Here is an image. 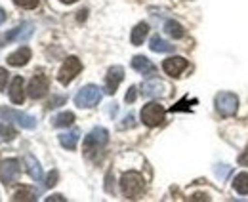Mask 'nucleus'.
<instances>
[{
    "label": "nucleus",
    "mask_w": 248,
    "mask_h": 202,
    "mask_svg": "<svg viewBox=\"0 0 248 202\" xmlns=\"http://www.w3.org/2000/svg\"><path fill=\"white\" fill-rule=\"evenodd\" d=\"M239 164H241V166H247L248 168V149L239 155Z\"/></svg>",
    "instance_id": "31"
},
{
    "label": "nucleus",
    "mask_w": 248,
    "mask_h": 202,
    "mask_svg": "<svg viewBox=\"0 0 248 202\" xmlns=\"http://www.w3.org/2000/svg\"><path fill=\"white\" fill-rule=\"evenodd\" d=\"M75 122V115L71 113V111H65V113H60V115H56L52 118V124L56 126V128H65V126H71Z\"/></svg>",
    "instance_id": "21"
},
{
    "label": "nucleus",
    "mask_w": 248,
    "mask_h": 202,
    "mask_svg": "<svg viewBox=\"0 0 248 202\" xmlns=\"http://www.w3.org/2000/svg\"><path fill=\"white\" fill-rule=\"evenodd\" d=\"M121 191L126 199H138L145 191L143 175L138 172H126L121 177Z\"/></svg>",
    "instance_id": "1"
},
{
    "label": "nucleus",
    "mask_w": 248,
    "mask_h": 202,
    "mask_svg": "<svg viewBox=\"0 0 248 202\" xmlns=\"http://www.w3.org/2000/svg\"><path fill=\"white\" fill-rule=\"evenodd\" d=\"M107 141H109V132L105 128H93L84 140V153L90 155L93 151H99L101 147L107 145Z\"/></svg>",
    "instance_id": "5"
},
{
    "label": "nucleus",
    "mask_w": 248,
    "mask_h": 202,
    "mask_svg": "<svg viewBox=\"0 0 248 202\" xmlns=\"http://www.w3.org/2000/svg\"><path fill=\"white\" fill-rule=\"evenodd\" d=\"M123 78H124V69L121 65H113V67L107 71V75H105V92H107L109 95H113V93L117 92L119 84L123 82Z\"/></svg>",
    "instance_id": "11"
},
{
    "label": "nucleus",
    "mask_w": 248,
    "mask_h": 202,
    "mask_svg": "<svg viewBox=\"0 0 248 202\" xmlns=\"http://www.w3.org/2000/svg\"><path fill=\"white\" fill-rule=\"evenodd\" d=\"M4 21H6V12H4L2 8H0V25H2Z\"/></svg>",
    "instance_id": "35"
},
{
    "label": "nucleus",
    "mask_w": 248,
    "mask_h": 202,
    "mask_svg": "<svg viewBox=\"0 0 248 202\" xmlns=\"http://www.w3.org/2000/svg\"><path fill=\"white\" fill-rule=\"evenodd\" d=\"M187 59L186 58H180V56H174V58H168L164 63H162V69H164V73L166 75H170V77H180L184 71L187 69Z\"/></svg>",
    "instance_id": "12"
},
{
    "label": "nucleus",
    "mask_w": 248,
    "mask_h": 202,
    "mask_svg": "<svg viewBox=\"0 0 248 202\" xmlns=\"http://www.w3.org/2000/svg\"><path fill=\"white\" fill-rule=\"evenodd\" d=\"M48 84H50V82H48V77L42 75V73H36L31 78V82H29V88H27L29 97H32V99L44 97L46 92H48Z\"/></svg>",
    "instance_id": "10"
},
{
    "label": "nucleus",
    "mask_w": 248,
    "mask_h": 202,
    "mask_svg": "<svg viewBox=\"0 0 248 202\" xmlns=\"http://www.w3.org/2000/svg\"><path fill=\"white\" fill-rule=\"evenodd\" d=\"M164 31L172 36V38H182L184 34H186V31H184V27L178 23V21H166V25H164Z\"/></svg>",
    "instance_id": "23"
},
{
    "label": "nucleus",
    "mask_w": 248,
    "mask_h": 202,
    "mask_svg": "<svg viewBox=\"0 0 248 202\" xmlns=\"http://www.w3.org/2000/svg\"><path fill=\"white\" fill-rule=\"evenodd\" d=\"M149 48L156 52V54H168V52H172L174 50V44H168L166 40H162L158 34L151 38V42H149Z\"/></svg>",
    "instance_id": "20"
},
{
    "label": "nucleus",
    "mask_w": 248,
    "mask_h": 202,
    "mask_svg": "<svg viewBox=\"0 0 248 202\" xmlns=\"http://www.w3.org/2000/svg\"><path fill=\"white\" fill-rule=\"evenodd\" d=\"M25 168H27V172H29V175H31L34 181H42V177H44L42 166H40V162H38L32 155H27V156H25Z\"/></svg>",
    "instance_id": "17"
},
{
    "label": "nucleus",
    "mask_w": 248,
    "mask_h": 202,
    "mask_svg": "<svg viewBox=\"0 0 248 202\" xmlns=\"http://www.w3.org/2000/svg\"><path fill=\"white\" fill-rule=\"evenodd\" d=\"M99 101H101V88H97L95 84L82 86L75 95V105L80 109H92Z\"/></svg>",
    "instance_id": "2"
},
{
    "label": "nucleus",
    "mask_w": 248,
    "mask_h": 202,
    "mask_svg": "<svg viewBox=\"0 0 248 202\" xmlns=\"http://www.w3.org/2000/svg\"><path fill=\"white\" fill-rule=\"evenodd\" d=\"M8 75H10V73H8L6 69L0 67V90H4V86H6V82H8Z\"/></svg>",
    "instance_id": "29"
},
{
    "label": "nucleus",
    "mask_w": 248,
    "mask_h": 202,
    "mask_svg": "<svg viewBox=\"0 0 248 202\" xmlns=\"http://www.w3.org/2000/svg\"><path fill=\"white\" fill-rule=\"evenodd\" d=\"M14 4L19 8H25V10H34L38 6V0H14Z\"/></svg>",
    "instance_id": "26"
},
{
    "label": "nucleus",
    "mask_w": 248,
    "mask_h": 202,
    "mask_svg": "<svg viewBox=\"0 0 248 202\" xmlns=\"http://www.w3.org/2000/svg\"><path fill=\"white\" fill-rule=\"evenodd\" d=\"M29 59H31V50H29L27 46H23V48L16 50L14 54H10L6 61H8V65H12V67H23V65L29 63Z\"/></svg>",
    "instance_id": "15"
},
{
    "label": "nucleus",
    "mask_w": 248,
    "mask_h": 202,
    "mask_svg": "<svg viewBox=\"0 0 248 202\" xmlns=\"http://www.w3.org/2000/svg\"><path fill=\"white\" fill-rule=\"evenodd\" d=\"M80 71H82L80 59L71 56V58H67L63 61L62 69H60V73H58V80L62 82L63 86H67V84H71V82L77 78V75H78Z\"/></svg>",
    "instance_id": "4"
},
{
    "label": "nucleus",
    "mask_w": 248,
    "mask_h": 202,
    "mask_svg": "<svg viewBox=\"0 0 248 202\" xmlns=\"http://www.w3.org/2000/svg\"><path fill=\"white\" fill-rule=\"evenodd\" d=\"M31 34H32V25L31 23H23V25L12 29L10 32H6V34L2 36V40H4V42H14V40L21 42V40H27Z\"/></svg>",
    "instance_id": "13"
},
{
    "label": "nucleus",
    "mask_w": 248,
    "mask_h": 202,
    "mask_svg": "<svg viewBox=\"0 0 248 202\" xmlns=\"http://www.w3.org/2000/svg\"><path fill=\"white\" fill-rule=\"evenodd\" d=\"M19 172H21V166L16 158H8L6 162L0 164V179L4 185H12L14 181H17Z\"/></svg>",
    "instance_id": "9"
},
{
    "label": "nucleus",
    "mask_w": 248,
    "mask_h": 202,
    "mask_svg": "<svg viewBox=\"0 0 248 202\" xmlns=\"http://www.w3.org/2000/svg\"><path fill=\"white\" fill-rule=\"evenodd\" d=\"M216 109L221 116H233L239 111V97L233 92H219L216 95Z\"/></svg>",
    "instance_id": "3"
},
{
    "label": "nucleus",
    "mask_w": 248,
    "mask_h": 202,
    "mask_svg": "<svg viewBox=\"0 0 248 202\" xmlns=\"http://www.w3.org/2000/svg\"><path fill=\"white\" fill-rule=\"evenodd\" d=\"M58 177H60L58 172H56V170H52V172L48 173V177H46V187H54V185L58 183Z\"/></svg>",
    "instance_id": "28"
},
{
    "label": "nucleus",
    "mask_w": 248,
    "mask_h": 202,
    "mask_svg": "<svg viewBox=\"0 0 248 202\" xmlns=\"http://www.w3.org/2000/svg\"><path fill=\"white\" fill-rule=\"evenodd\" d=\"M63 4H73V2H77V0H62Z\"/></svg>",
    "instance_id": "36"
},
{
    "label": "nucleus",
    "mask_w": 248,
    "mask_h": 202,
    "mask_svg": "<svg viewBox=\"0 0 248 202\" xmlns=\"http://www.w3.org/2000/svg\"><path fill=\"white\" fill-rule=\"evenodd\" d=\"M78 138H80V132L78 130H71V132H65V134H60V143L62 147L73 151L77 143H78Z\"/></svg>",
    "instance_id": "19"
},
{
    "label": "nucleus",
    "mask_w": 248,
    "mask_h": 202,
    "mask_svg": "<svg viewBox=\"0 0 248 202\" xmlns=\"http://www.w3.org/2000/svg\"><path fill=\"white\" fill-rule=\"evenodd\" d=\"M147 32H149V25L147 23H138L134 29H132V34H130V40L134 46H141L143 40L147 38Z\"/></svg>",
    "instance_id": "18"
},
{
    "label": "nucleus",
    "mask_w": 248,
    "mask_h": 202,
    "mask_svg": "<svg viewBox=\"0 0 248 202\" xmlns=\"http://www.w3.org/2000/svg\"><path fill=\"white\" fill-rule=\"evenodd\" d=\"M0 115L4 116L6 120L16 122L17 126H21V128H25V130H34V128H36V118L32 115H27V113H19V111L2 107V109H0Z\"/></svg>",
    "instance_id": "7"
},
{
    "label": "nucleus",
    "mask_w": 248,
    "mask_h": 202,
    "mask_svg": "<svg viewBox=\"0 0 248 202\" xmlns=\"http://www.w3.org/2000/svg\"><path fill=\"white\" fill-rule=\"evenodd\" d=\"M14 201H36V193L29 187H21L19 191H16Z\"/></svg>",
    "instance_id": "24"
},
{
    "label": "nucleus",
    "mask_w": 248,
    "mask_h": 202,
    "mask_svg": "<svg viewBox=\"0 0 248 202\" xmlns=\"http://www.w3.org/2000/svg\"><path fill=\"white\" fill-rule=\"evenodd\" d=\"M10 99L12 103L16 105H21L23 99H25V88H23V78L21 77H16L10 84Z\"/></svg>",
    "instance_id": "14"
},
{
    "label": "nucleus",
    "mask_w": 248,
    "mask_h": 202,
    "mask_svg": "<svg viewBox=\"0 0 248 202\" xmlns=\"http://www.w3.org/2000/svg\"><path fill=\"white\" fill-rule=\"evenodd\" d=\"M136 97H138V88L136 86H130V90L126 92V103H134L136 101Z\"/></svg>",
    "instance_id": "27"
},
{
    "label": "nucleus",
    "mask_w": 248,
    "mask_h": 202,
    "mask_svg": "<svg viewBox=\"0 0 248 202\" xmlns=\"http://www.w3.org/2000/svg\"><path fill=\"white\" fill-rule=\"evenodd\" d=\"M164 120V109L162 105L158 103H147L143 109H141V122L149 128H155L158 124H162Z\"/></svg>",
    "instance_id": "6"
},
{
    "label": "nucleus",
    "mask_w": 248,
    "mask_h": 202,
    "mask_svg": "<svg viewBox=\"0 0 248 202\" xmlns=\"http://www.w3.org/2000/svg\"><path fill=\"white\" fill-rule=\"evenodd\" d=\"M126 122L124 124H121V128H126V126H134V115H128L126 118H124Z\"/></svg>",
    "instance_id": "33"
},
{
    "label": "nucleus",
    "mask_w": 248,
    "mask_h": 202,
    "mask_svg": "<svg viewBox=\"0 0 248 202\" xmlns=\"http://www.w3.org/2000/svg\"><path fill=\"white\" fill-rule=\"evenodd\" d=\"M16 130L8 124V122H4V124H0V140L2 141H12V140H16Z\"/></svg>",
    "instance_id": "25"
},
{
    "label": "nucleus",
    "mask_w": 248,
    "mask_h": 202,
    "mask_svg": "<svg viewBox=\"0 0 248 202\" xmlns=\"http://www.w3.org/2000/svg\"><path fill=\"white\" fill-rule=\"evenodd\" d=\"M46 201H48V202H52V201H65V199H63V197H62V195H54V197H50V199H46Z\"/></svg>",
    "instance_id": "34"
},
{
    "label": "nucleus",
    "mask_w": 248,
    "mask_h": 202,
    "mask_svg": "<svg viewBox=\"0 0 248 202\" xmlns=\"http://www.w3.org/2000/svg\"><path fill=\"white\" fill-rule=\"evenodd\" d=\"M62 103H65V95H56V97H52L50 107H60Z\"/></svg>",
    "instance_id": "30"
},
{
    "label": "nucleus",
    "mask_w": 248,
    "mask_h": 202,
    "mask_svg": "<svg viewBox=\"0 0 248 202\" xmlns=\"http://www.w3.org/2000/svg\"><path fill=\"white\" fill-rule=\"evenodd\" d=\"M229 172H231V168H229V166H225V168H216L217 177H227Z\"/></svg>",
    "instance_id": "32"
},
{
    "label": "nucleus",
    "mask_w": 248,
    "mask_h": 202,
    "mask_svg": "<svg viewBox=\"0 0 248 202\" xmlns=\"http://www.w3.org/2000/svg\"><path fill=\"white\" fill-rule=\"evenodd\" d=\"M233 189L239 193V195H248V173L243 172L239 173L233 181Z\"/></svg>",
    "instance_id": "22"
},
{
    "label": "nucleus",
    "mask_w": 248,
    "mask_h": 202,
    "mask_svg": "<svg viewBox=\"0 0 248 202\" xmlns=\"http://www.w3.org/2000/svg\"><path fill=\"white\" fill-rule=\"evenodd\" d=\"M141 92L145 97H166V95H170V86L160 78H151V80L143 82Z\"/></svg>",
    "instance_id": "8"
},
{
    "label": "nucleus",
    "mask_w": 248,
    "mask_h": 202,
    "mask_svg": "<svg viewBox=\"0 0 248 202\" xmlns=\"http://www.w3.org/2000/svg\"><path fill=\"white\" fill-rule=\"evenodd\" d=\"M132 69L134 71H138V73H141V75H153L156 71V67L151 63V59H147L145 56H136V58L132 59Z\"/></svg>",
    "instance_id": "16"
}]
</instances>
